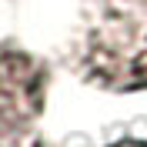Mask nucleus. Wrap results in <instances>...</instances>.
I'll use <instances>...</instances> for the list:
<instances>
[{
  "label": "nucleus",
  "instance_id": "1",
  "mask_svg": "<svg viewBox=\"0 0 147 147\" xmlns=\"http://www.w3.org/2000/svg\"><path fill=\"white\" fill-rule=\"evenodd\" d=\"M70 64L100 90H147V7L117 0L90 10L70 40Z\"/></svg>",
  "mask_w": 147,
  "mask_h": 147
},
{
  "label": "nucleus",
  "instance_id": "2",
  "mask_svg": "<svg viewBox=\"0 0 147 147\" xmlns=\"http://www.w3.org/2000/svg\"><path fill=\"white\" fill-rule=\"evenodd\" d=\"M40 70L30 57L0 50V130L30 120L40 107Z\"/></svg>",
  "mask_w": 147,
  "mask_h": 147
},
{
  "label": "nucleus",
  "instance_id": "3",
  "mask_svg": "<svg viewBox=\"0 0 147 147\" xmlns=\"http://www.w3.org/2000/svg\"><path fill=\"white\" fill-rule=\"evenodd\" d=\"M110 147H147V140H120V144H110Z\"/></svg>",
  "mask_w": 147,
  "mask_h": 147
}]
</instances>
